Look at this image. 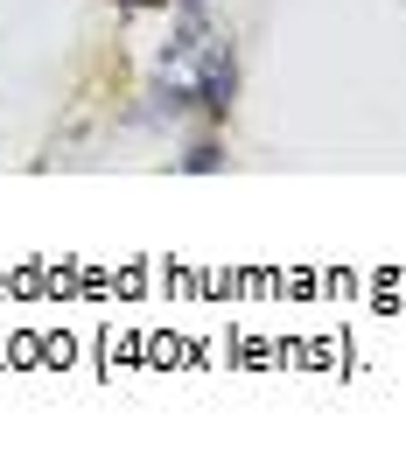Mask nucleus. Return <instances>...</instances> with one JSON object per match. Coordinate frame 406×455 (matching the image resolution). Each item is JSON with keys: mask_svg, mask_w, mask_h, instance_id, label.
I'll list each match as a JSON object with an SVG mask.
<instances>
[{"mask_svg": "<svg viewBox=\"0 0 406 455\" xmlns=\"http://www.w3.org/2000/svg\"><path fill=\"white\" fill-rule=\"evenodd\" d=\"M238 92V50L232 36L203 14H182L169 43L155 50V77H147V119H225Z\"/></svg>", "mask_w": 406, "mask_h": 455, "instance_id": "1", "label": "nucleus"}, {"mask_svg": "<svg viewBox=\"0 0 406 455\" xmlns=\"http://www.w3.org/2000/svg\"><path fill=\"white\" fill-rule=\"evenodd\" d=\"M218 162H225V155H218V140H196V148L182 155V169H189V175H211Z\"/></svg>", "mask_w": 406, "mask_h": 455, "instance_id": "2", "label": "nucleus"}]
</instances>
